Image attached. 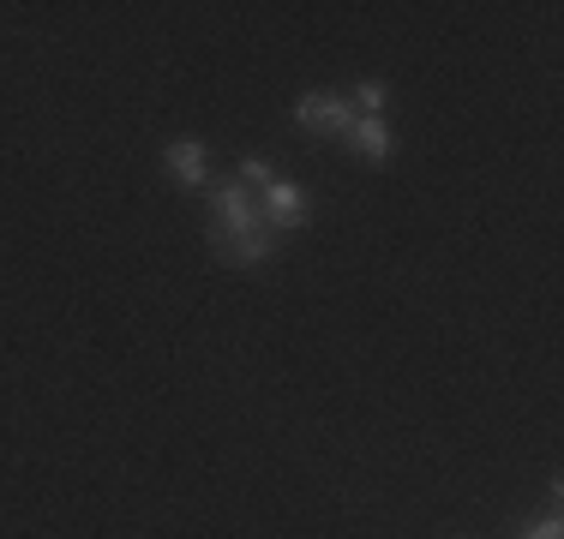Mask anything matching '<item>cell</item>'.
<instances>
[{
	"mask_svg": "<svg viewBox=\"0 0 564 539\" xmlns=\"http://www.w3.org/2000/svg\"><path fill=\"white\" fill-rule=\"evenodd\" d=\"M163 162H169V174L181 186H205V144H198V139H174L163 151Z\"/></svg>",
	"mask_w": 564,
	"mask_h": 539,
	"instance_id": "cell-5",
	"label": "cell"
},
{
	"mask_svg": "<svg viewBox=\"0 0 564 539\" xmlns=\"http://www.w3.org/2000/svg\"><path fill=\"white\" fill-rule=\"evenodd\" d=\"M235 180L247 186V193H264L276 174H271V162H264V156H240V174H235Z\"/></svg>",
	"mask_w": 564,
	"mask_h": 539,
	"instance_id": "cell-7",
	"label": "cell"
},
{
	"mask_svg": "<svg viewBox=\"0 0 564 539\" xmlns=\"http://www.w3.org/2000/svg\"><path fill=\"white\" fill-rule=\"evenodd\" d=\"M343 139H348V151H355L360 162H372V168H384V162L397 156V132L384 127V114H355Z\"/></svg>",
	"mask_w": 564,
	"mask_h": 539,
	"instance_id": "cell-4",
	"label": "cell"
},
{
	"mask_svg": "<svg viewBox=\"0 0 564 539\" xmlns=\"http://www.w3.org/2000/svg\"><path fill=\"white\" fill-rule=\"evenodd\" d=\"M517 539H564V521H558V504H553V509H546V516H541V521H534V528H522Z\"/></svg>",
	"mask_w": 564,
	"mask_h": 539,
	"instance_id": "cell-8",
	"label": "cell"
},
{
	"mask_svg": "<svg viewBox=\"0 0 564 539\" xmlns=\"http://www.w3.org/2000/svg\"><path fill=\"white\" fill-rule=\"evenodd\" d=\"M259 222L271 228V234H294V228L313 222V198H306L301 180H271L259 193Z\"/></svg>",
	"mask_w": 564,
	"mask_h": 539,
	"instance_id": "cell-2",
	"label": "cell"
},
{
	"mask_svg": "<svg viewBox=\"0 0 564 539\" xmlns=\"http://www.w3.org/2000/svg\"><path fill=\"white\" fill-rule=\"evenodd\" d=\"M210 246L223 264L235 270H259L276 252V234L259 222V193H247L240 180L210 186Z\"/></svg>",
	"mask_w": 564,
	"mask_h": 539,
	"instance_id": "cell-1",
	"label": "cell"
},
{
	"mask_svg": "<svg viewBox=\"0 0 564 539\" xmlns=\"http://www.w3.org/2000/svg\"><path fill=\"white\" fill-rule=\"evenodd\" d=\"M294 120H301L306 132H318V139H337V132H348L355 108H348V97H330V90H306V97L294 102Z\"/></svg>",
	"mask_w": 564,
	"mask_h": 539,
	"instance_id": "cell-3",
	"label": "cell"
},
{
	"mask_svg": "<svg viewBox=\"0 0 564 539\" xmlns=\"http://www.w3.org/2000/svg\"><path fill=\"white\" fill-rule=\"evenodd\" d=\"M384 102H391V90H384L379 78H360V85H355V102H348V108H355V114H384Z\"/></svg>",
	"mask_w": 564,
	"mask_h": 539,
	"instance_id": "cell-6",
	"label": "cell"
}]
</instances>
